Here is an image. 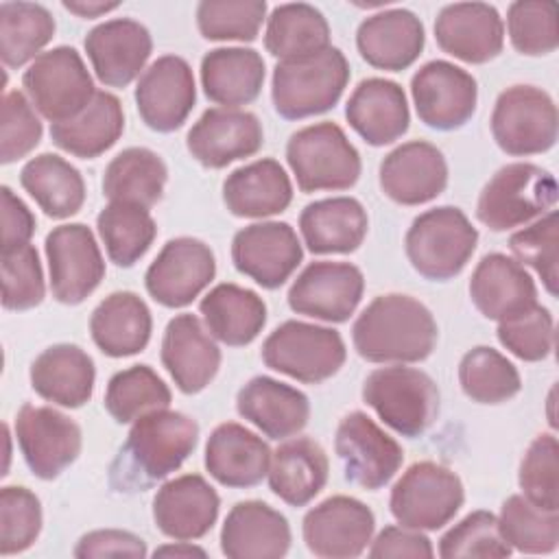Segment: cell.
<instances>
[{
    "instance_id": "cell-1",
    "label": "cell",
    "mask_w": 559,
    "mask_h": 559,
    "mask_svg": "<svg viewBox=\"0 0 559 559\" xmlns=\"http://www.w3.org/2000/svg\"><path fill=\"white\" fill-rule=\"evenodd\" d=\"M199 424L179 411L159 408L138 417L109 465V485L120 493L146 491L177 472L194 452Z\"/></svg>"
},
{
    "instance_id": "cell-2",
    "label": "cell",
    "mask_w": 559,
    "mask_h": 559,
    "mask_svg": "<svg viewBox=\"0 0 559 559\" xmlns=\"http://www.w3.org/2000/svg\"><path fill=\"white\" fill-rule=\"evenodd\" d=\"M439 338V328L419 299L402 293L378 295L352 325V343L367 362L408 365L426 360Z\"/></svg>"
},
{
    "instance_id": "cell-3",
    "label": "cell",
    "mask_w": 559,
    "mask_h": 559,
    "mask_svg": "<svg viewBox=\"0 0 559 559\" xmlns=\"http://www.w3.org/2000/svg\"><path fill=\"white\" fill-rule=\"evenodd\" d=\"M349 83V61L330 46L312 57L277 61L271 79V100L286 120H301L330 111Z\"/></svg>"
},
{
    "instance_id": "cell-4",
    "label": "cell",
    "mask_w": 559,
    "mask_h": 559,
    "mask_svg": "<svg viewBox=\"0 0 559 559\" xmlns=\"http://www.w3.org/2000/svg\"><path fill=\"white\" fill-rule=\"evenodd\" d=\"M559 190L555 175L531 162H513L496 170L476 201V218L491 231L528 225L550 212Z\"/></svg>"
},
{
    "instance_id": "cell-5",
    "label": "cell",
    "mask_w": 559,
    "mask_h": 559,
    "mask_svg": "<svg viewBox=\"0 0 559 559\" xmlns=\"http://www.w3.org/2000/svg\"><path fill=\"white\" fill-rule=\"evenodd\" d=\"M478 231L463 210L441 205L421 212L408 227L404 249L411 266L426 280L448 282L469 262Z\"/></svg>"
},
{
    "instance_id": "cell-6",
    "label": "cell",
    "mask_w": 559,
    "mask_h": 559,
    "mask_svg": "<svg viewBox=\"0 0 559 559\" xmlns=\"http://www.w3.org/2000/svg\"><path fill=\"white\" fill-rule=\"evenodd\" d=\"M362 400L397 435L415 439L439 417V389L415 367L391 365L371 371L362 382Z\"/></svg>"
},
{
    "instance_id": "cell-7",
    "label": "cell",
    "mask_w": 559,
    "mask_h": 559,
    "mask_svg": "<svg viewBox=\"0 0 559 559\" xmlns=\"http://www.w3.org/2000/svg\"><path fill=\"white\" fill-rule=\"evenodd\" d=\"M286 162L297 188L306 194L347 190L362 170L358 148L334 122H317L295 131L286 144Z\"/></svg>"
},
{
    "instance_id": "cell-8",
    "label": "cell",
    "mask_w": 559,
    "mask_h": 559,
    "mask_svg": "<svg viewBox=\"0 0 559 559\" xmlns=\"http://www.w3.org/2000/svg\"><path fill=\"white\" fill-rule=\"evenodd\" d=\"M347 349L343 336L317 323L284 321L262 343L269 369L306 384H321L343 367Z\"/></svg>"
},
{
    "instance_id": "cell-9",
    "label": "cell",
    "mask_w": 559,
    "mask_h": 559,
    "mask_svg": "<svg viewBox=\"0 0 559 559\" xmlns=\"http://www.w3.org/2000/svg\"><path fill=\"white\" fill-rule=\"evenodd\" d=\"M463 502L465 489L456 472L435 461H417L393 485L389 509L402 526L437 531L459 513Z\"/></svg>"
},
{
    "instance_id": "cell-10",
    "label": "cell",
    "mask_w": 559,
    "mask_h": 559,
    "mask_svg": "<svg viewBox=\"0 0 559 559\" xmlns=\"http://www.w3.org/2000/svg\"><path fill=\"white\" fill-rule=\"evenodd\" d=\"M489 124L496 144L507 155H539L557 142V105L542 87L511 85L498 94Z\"/></svg>"
},
{
    "instance_id": "cell-11",
    "label": "cell",
    "mask_w": 559,
    "mask_h": 559,
    "mask_svg": "<svg viewBox=\"0 0 559 559\" xmlns=\"http://www.w3.org/2000/svg\"><path fill=\"white\" fill-rule=\"evenodd\" d=\"M22 87L33 107L50 124L79 116L96 94L87 68L72 46H57L41 52L24 70Z\"/></svg>"
},
{
    "instance_id": "cell-12",
    "label": "cell",
    "mask_w": 559,
    "mask_h": 559,
    "mask_svg": "<svg viewBox=\"0 0 559 559\" xmlns=\"http://www.w3.org/2000/svg\"><path fill=\"white\" fill-rule=\"evenodd\" d=\"M50 290L59 304L85 301L105 277V260L92 229L83 223L52 227L44 242Z\"/></svg>"
},
{
    "instance_id": "cell-13",
    "label": "cell",
    "mask_w": 559,
    "mask_h": 559,
    "mask_svg": "<svg viewBox=\"0 0 559 559\" xmlns=\"http://www.w3.org/2000/svg\"><path fill=\"white\" fill-rule=\"evenodd\" d=\"M334 450L345 478L369 491L384 487L404 461L402 445L362 411H352L338 421Z\"/></svg>"
},
{
    "instance_id": "cell-14",
    "label": "cell",
    "mask_w": 559,
    "mask_h": 559,
    "mask_svg": "<svg viewBox=\"0 0 559 559\" xmlns=\"http://www.w3.org/2000/svg\"><path fill=\"white\" fill-rule=\"evenodd\" d=\"M15 439L33 476L57 478L70 467L83 445L81 428L74 419L52 406L22 404L15 415Z\"/></svg>"
},
{
    "instance_id": "cell-15",
    "label": "cell",
    "mask_w": 559,
    "mask_h": 559,
    "mask_svg": "<svg viewBox=\"0 0 559 559\" xmlns=\"http://www.w3.org/2000/svg\"><path fill=\"white\" fill-rule=\"evenodd\" d=\"M411 96L426 127L454 131L472 120L478 103V85L467 70L445 59H432L413 74Z\"/></svg>"
},
{
    "instance_id": "cell-16",
    "label": "cell",
    "mask_w": 559,
    "mask_h": 559,
    "mask_svg": "<svg viewBox=\"0 0 559 559\" xmlns=\"http://www.w3.org/2000/svg\"><path fill=\"white\" fill-rule=\"evenodd\" d=\"M216 260L199 238L179 236L168 240L144 273L148 295L164 308L192 304L214 280Z\"/></svg>"
},
{
    "instance_id": "cell-17",
    "label": "cell",
    "mask_w": 559,
    "mask_h": 559,
    "mask_svg": "<svg viewBox=\"0 0 559 559\" xmlns=\"http://www.w3.org/2000/svg\"><path fill=\"white\" fill-rule=\"evenodd\" d=\"M365 293L362 271L349 262H310L288 288L293 312L328 323L347 321Z\"/></svg>"
},
{
    "instance_id": "cell-18",
    "label": "cell",
    "mask_w": 559,
    "mask_h": 559,
    "mask_svg": "<svg viewBox=\"0 0 559 559\" xmlns=\"http://www.w3.org/2000/svg\"><path fill=\"white\" fill-rule=\"evenodd\" d=\"M373 511L352 496H330L312 507L301 522L308 550L323 559H354L371 544Z\"/></svg>"
},
{
    "instance_id": "cell-19",
    "label": "cell",
    "mask_w": 559,
    "mask_h": 559,
    "mask_svg": "<svg viewBox=\"0 0 559 559\" xmlns=\"http://www.w3.org/2000/svg\"><path fill=\"white\" fill-rule=\"evenodd\" d=\"M304 249L297 231L282 221L251 223L231 240V262L238 273L266 290L280 288L301 264Z\"/></svg>"
},
{
    "instance_id": "cell-20",
    "label": "cell",
    "mask_w": 559,
    "mask_h": 559,
    "mask_svg": "<svg viewBox=\"0 0 559 559\" xmlns=\"http://www.w3.org/2000/svg\"><path fill=\"white\" fill-rule=\"evenodd\" d=\"M197 103L190 63L177 55L157 57L135 85V107L142 122L157 133L177 131Z\"/></svg>"
},
{
    "instance_id": "cell-21",
    "label": "cell",
    "mask_w": 559,
    "mask_h": 559,
    "mask_svg": "<svg viewBox=\"0 0 559 559\" xmlns=\"http://www.w3.org/2000/svg\"><path fill=\"white\" fill-rule=\"evenodd\" d=\"M262 144L264 131L260 118L234 107L205 109L186 135L188 153L201 166L214 170L255 155Z\"/></svg>"
},
{
    "instance_id": "cell-22",
    "label": "cell",
    "mask_w": 559,
    "mask_h": 559,
    "mask_svg": "<svg viewBox=\"0 0 559 559\" xmlns=\"http://www.w3.org/2000/svg\"><path fill=\"white\" fill-rule=\"evenodd\" d=\"M437 46L465 63H487L504 48V22L487 2L445 4L435 20Z\"/></svg>"
},
{
    "instance_id": "cell-23",
    "label": "cell",
    "mask_w": 559,
    "mask_h": 559,
    "mask_svg": "<svg viewBox=\"0 0 559 559\" xmlns=\"http://www.w3.org/2000/svg\"><path fill=\"white\" fill-rule=\"evenodd\" d=\"M83 46L96 79L107 87H127L153 52L148 28L131 17H114L94 26Z\"/></svg>"
},
{
    "instance_id": "cell-24",
    "label": "cell",
    "mask_w": 559,
    "mask_h": 559,
    "mask_svg": "<svg viewBox=\"0 0 559 559\" xmlns=\"http://www.w3.org/2000/svg\"><path fill=\"white\" fill-rule=\"evenodd\" d=\"M162 365L186 395L201 393L218 373L221 349L199 317L183 312L168 321L162 338Z\"/></svg>"
},
{
    "instance_id": "cell-25",
    "label": "cell",
    "mask_w": 559,
    "mask_h": 559,
    "mask_svg": "<svg viewBox=\"0 0 559 559\" xmlns=\"http://www.w3.org/2000/svg\"><path fill=\"white\" fill-rule=\"evenodd\" d=\"M445 186L448 162L430 142H404L380 162V188L400 205L428 203L437 199Z\"/></svg>"
},
{
    "instance_id": "cell-26",
    "label": "cell",
    "mask_w": 559,
    "mask_h": 559,
    "mask_svg": "<svg viewBox=\"0 0 559 559\" xmlns=\"http://www.w3.org/2000/svg\"><path fill=\"white\" fill-rule=\"evenodd\" d=\"M221 498L201 474H183L164 483L153 498L157 528L181 542L205 537L216 524Z\"/></svg>"
},
{
    "instance_id": "cell-27",
    "label": "cell",
    "mask_w": 559,
    "mask_h": 559,
    "mask_svg": "<svg viewBox=\"0 0 559 559\" xmlns=\"http://www.w3.org/2000/svg\"><path fill=\"white\" fill-rule=\"evenodd\" d=\"M236 411L269 439L299 435L310 419L308 395L271 376H255L236 395Z\"/></svg>"
},
{
    "instance_id": "cell-28",
    "label": "cell",
    "mask_w": 559,
    "mask_h": 559,
    "mask_svg": "<svg viewBox=\"0 0 559 559\" xmlns=\"http://www.w3.org/2000/svg\"><path fill=\"white\" fill-rule=\"evenodd\" d=\"M426 44L421 20L408 9H382L365 17L356 31L360 57L386 72H402L417 61Z\"/></svg>"
},
{
    "instance_id": "cell-29",
    "label": "cell",
    "mask_w": 559,
    "mask_h": 559,
    "mask_svg": "<svg viewBox=\"0 0 559 559\" xmlns=\"http://www.w3.org/2000/svg\"><path fill=\"white\" fill-rule=\"evenodd\" d=\"M469 299L485 319L500 323L535 306L537 286L515 258L487 253L469 277Z\"/></svg>"
},
{
    "instance_id": "cell-30",
    "label": "cell",
    "mask_w": 559,
    "mask_h": 559,
    "mask_svg": "<svg viewBox=\"0 0 559 559\" xmlns=\"http://www.w3.org/2000/svg\"><path fill=\"white\" fill-rule=\"evenodd\" d=\"M288 548V520L262 500L236 502L223 522L221 552L229 559H280Z\"/></svg>"
},
{
    "instance_id": "cell-31",
    "label": "cell",
    "mask_w": 559,
    "mask_h": 559,
    "mask_svg": "<svg viewBox=\"0 0 559 559\" xmlns=\"http://www.w3.org/2000/svg\"><path fill=\"white\" fill-rule=\"evenodd\" d=\"M345 118L369 146H384L408 131L411 111L400 83L371 76L362 79L349 94Z\"/></svg>"
},
{
    "instance_id": "cell-32",
    "label": "cell",
    "mask_w": 559,
    "mask_h": 559,
    "mask_svg": "<svg viewBox=\"0 0 559 559\" xmlns=\"http://www.w3.org/2000/svg\"><path fill=\"white\" fill-rule=\"evenodd\" d=\"M271 448L253 430L225 421L212 430L205 443V469L231 489H247L262 483L271 465Z\"/></svg>"
},
{
    "instance_id": "cell-33",
    "label": "cell",
    "mask_w": 559,
    "mask_h": 559,
    "mask_svg": "<svg viewBox=\"0 0 559 559\" xmlns=\"http://www.w3.org/2000/svg\"><path fill=\"white\" fill-rule=\"evenodd\" d=\"M33 391L63 408H81L92 400L96 369L92 356L72 343L46 347L28 371Z\"/></svg>"
},
{
    "instance_id": "cell-34",
    "label": "cell",
    "mask_w": 559,
    "mask_h": 559,
    "mask_svg": "<svg viewBox=\"0 0 559 559\" xmlns=\"http://www.w3.org/2000/svg\"><path fill=\"white\" fill-rule=\"evenodd\" d=\"M293 201V183L277 159L262 157L245 164L223 181V203L238 218L282 214Z\"/></svg>"
},
{
    "instance_id": "cell-35",
    "label": "cell",
    "mask_w": 559,
    "mask_h": 559,
    "mask_svg": "<svg viewBox=\"0 0 559 559\" xmlns=\"http://www.w3.org/2000/svg\"><path fill=\"white\" fill-rule=\"evenodd\" d=\"M153 332V317L146 301L131 290L107 295L90 317L94 345L109 358L140 354Z\"/></svg>"
},
{
    "instance_id": "cell-36",
    "label": "cell",
    "mask_w": 559,
    "mask_h": 559,
    "mask_svg": "<svg viewBox=\"0 0 559 559\" xmlns=\"http://www.w3.org/2000/svg\"><path fill=\"white\" fill-rule=\"evenodd\" d=\"M369 229V218L362 203L354 197H332L308 203L299 214V231L308 251L352 253Z\"/></svg>"
},
{
    "instance_id": "cell-37",
    "label": "cell",
    "mask_w": 559,
    "mask_h": 559,
    "mask_svg": "<svg viewBox=\"0 0 559 559\" xmlns=\"http://www.w3.org/2000/svg\"><path fill=\"white\" fill-rule=\"evenodd\" d=\"M264 59L253 48H214L201 59L205 96L223 107L238 109L253 103L264 85Z\"/></svg>"
},
{
    "instance_id": "cell-38",
    "label": "cell",
    "mask_w": 559,
    "mask_h": 559,
    "mask_svg": "<svg viewBox=\"0 0 559 559\" xmlns=\"http://www.w3.org/2000/svg\"><path fill=\"white\" fill-rule=\"evenodd\" d=\"M330 461L325 450L310 437L284 441L269 465L271 491L290 507H306L328 483Z\"/></svg>"
},
{
    "instance_id": "cell-39",
    "label": "cell",
    "mask_w": 559,
    "mask_h": 559,
    "mask_svg": "<svg viewBox=\"0 0 559 559\" xmlns=\"http://www.w3.org/2000/svg\"><path fill=\"white\" fill-rule=\"evenodd\" d=\"M199 312L207 332L229 347L253 343L266 323L264 299L255 290L231 282L214 286L201 299Z\"/></svg>"
},
{
    "instance_id": "cell-40",
    "label": "cell",
    "mask_w": 559,
    "mask_h": 559,
    "mask_svg": "<svg viewBox=\"0 0 559 559\" xmlns=\"http://www.w3.org/2000/svg\"><path fill=\"white\" fill-rule=\"evenodd\" d=\"M124 131V111L111 92H96L90 105L74 118L50 124L52 142L81 159H94L109 151Z\"/></svg>"
},
{
    "instance_id": "cell-41",
    "label": "cell",
    "mask_w": 559,
    "mask_h": 559,
    "mask_svg": "<svg viewBox=\"0 0 559 559\" xmlns=\"http://www.w3.org/2000/svg\"><path fill=\"white\" fill-rule=\"evenodd\" d=\"M20 183L50 218H70L85 203L83 175L63 157L41 153L20 170Z\"/></svg>"
},
{
    "instance_id": "cell-42",
    "label": "cell",
    "mask_w": 559,
    "mask_h": 559,
    "mask_svg": "<svg viewBox=\"0 0 559 559\" xmlns=\"http://www.w3.org/2000/svg\"><path fill=\"white\" fill-rule=\"evenodd\" d=\"M264 48L280 61L312 57L330 48V24L312 4H277L266 17Z\"/></svg>"
},
{
    "instance_id": "cell-43",
    "label": "cell",
    "mask_w": 559,
    "mask_h": 559,
    "mask_svg": "<svg viewBox=\"0 0 559 559\" xmlns=\"http://www.w3.org/2000/svg\"><path fill=\"white\" fill-rule=\"evenodd\" d=\"M168 168L164 159L144 146L118 153L105 168L103 194L116 203L153 207L166 188Z\"/></svg>"
},
{
    "instance_id": "cell-44",
    "label": "cell",
    "mask_w": 559,
    "mask_h": 559,
    "mask_svg": "<svg viewBox=\"0 0 559 559\" xmlns=\"http://www.w3.org/2000/svg\"><path fill=\"white\" fill-rule=\"evenodd\" d=\"M52 13L37 2L0 4V57L7 68L33 63L55 37Z\"/></svg>"
},
{
    "instance_id": "cell-45",
    "label": "cell",
    "mask_w": 559,
    "mask_h": 559,
    "mask_svg": "<svg viewBox=\"0 0 559 559\" xmlns=\"http://www.w3.org/2000/svg\"><path fill=\"white\" fill-rule=\"evenodd\" d=\"M96 229L109 260L129 269L151 249L157 225L146 207L109 201L96 216Z\"/></svg>"
},
{
    "instance_id": "cell-46",
    "label": "cell",
    "mask_w": 559,
    "mask_h": 559,
    "mask_svg": "<svg viewBox=\"0 0 559 559\" xmlns=\"http://www.w3.org/2000/svg\"><path fill=\"white\" fill-rule=\"evenodd\" d=\"M459 384L476 404H502L522 389L518 367L489 345H476L459 362Z\"/></svg>"
},
{
    "instance_id": "cell-47",
    "label": "cell",
    "mask_w": 559,
    "mask_h": 559,
    "mask_svg": "<svg viewBox=\"0 0 559 559\" xmlns=\"http://www.w3.org/2000/svg\"><path fill=\"white\" fill-rule=\"evenodd\" d=\"M170 400L168 384L148 365H133L109 378L103 404L118 424H133L151 411L168 408Z\"/></svg>"
},
{
    "instance_id": "cell-48",
    "label": "cell",
    "mask_w": 559,
    "mask_h": 559,
    "mask_svg": "<svg viewBox=\"0 0 559 559\" xmlns=\"http://www.w3.org/2000/svg\"><path fill=\"white\" fill-rule=\"evenodd\" d=\"M498 528L511 550L550 555L559 546V513L533 504L522 493L509 496L502 502Z\"/></svg>"
},
{
    "instance_id": "cell-49",
    "label": "cell",
    "mask_w": 559,
    "mask_h": 559,
    "mask_svg": "<svg viewBox=\"0 0 559 559\" xmlns=\"http://www.w3.org/2000/svg\"><path fill=\"white\" fill-rule=\"evenodd\" d=\"M264 20V0H201L197 4V28L210 41H253Z\"/></svg>"
},
{
    "instance_id": "cell-50",
    "label": "cell",
    "mask_w": 559,
    "mask_h": 559,
    "mask_svg": "<svg viewBox=\"0 0 559 559\" xmlns=\"http://www.w3.org/2000/svg\"><path fill=\"white\" fill-rule=\"evenodd\" d=\"M511 46L526 57L550 55L559 46L557 7L550 0H518L507 11Z\"/></svg>"
},
{
    "instance_id": "cell-51",
    "label": "cell",
    "mask_w": 559,
    "mask_h": 559,
    "mask_svg": "<svg viewBox=\"0 0 559 559\" xmlns=\"http://www.w3.org/2000/svg\"><path fill=\"white\" fill-rule=\"evenodd\" d=\"M518 483L522 496L533 504L548 511L559 509V443L552 432H542L528 443Z\"/></svg>"
},
{
    "instance_id": "cell-52",
    "label": "cell",
    "mask_w": 559,
    "mask_h": 559,
    "mask_svg": "<svg viewBox=\"0 0 559 559\" xmlns=\"http://www.w3.org/2000/svg\"><path fill=\"white\" fill-rule=\"evenodd\" d=\"M559 229H557V212L550 210L528 227L518 229L509 238V249L522 266H531L544 288L555 297L557 295V262H559Z\"/></svg>"
},
{
    "instance_id": "cell-53",
    "label": "cell",
    "mask_w": 559,
    "mask_h": 559,
    "mask_svg": "<svg viewBox=\"0 0 559 559\" xmlns=\"http://www.w3.org/2000/svg\"><path fill=\"white\" fill-rule=\"evenodd\" d=\"M509 555H511V546L500 535L498 518L491 511H483V509L467 513L439 539V557L443 559H461V557L500 559Z\"/></svg>"
},
{
    "instance_id": "cell-54",
    "label": "cell",
    "mask_w": 559,
    "mask_h": 559,
    "mask_svg": "<svg viewBox=\"0 0 559 559\" xmlns=\"http://www.w3.org/2000/svg\"><path fill=\"white\" fill-rule=\"evenodd\" d=\"M41 502L39 498L17 485L0 491V555H17L28 550L41 533Z\"/></svg>"
},
{
    "instance_id": "cell-55",
    "label": "cell",
    "mask_w": 559,
    "mask_h": 559,
    "mask_svg": "<svg viewBox=\"0 0 559 559\" xmlns=\"http://www.w3.org/2000/svg\"><path fill=\"white\" fill-rule=\"evenodd\" d=\"M498 341L515 358L539 362L552 354L555 319L546 306H531L524 312L498 323Z\"/></svg>"
},
{
    "instance_id": "cell-56",
    "label": "cell",
    "mask_w": 559,
    "mask_h": 559,
    "mask_svg": "<svg viewBox=\"0 0 559 559\" xmlns=\"http://www.w3.org/2000/svg\"><path fill=\"white\" fill-rule=\"evenodd\" d=\"M46 297L44 271L37 249L24 247L2 251V306L7 310H31Z\"/></svg>"
},
{
    "instance_id": "cell-57",
    "label": "cell",
    "mask_w": 559,
    "mask_h": 559,
    "mask_svg": "<svg viewBox=\"0 0 559 559\" xmlns=\"http://www.w3.org/2000/svg\"><path fill=\"white\" fill-rule=\"evenodd\" d=\"M44 127L35 114L33 103L17 90L2 96V124H0V162L13 164L26 157L41 140Z\"/></svg>"
},
{
    "instance_id": "cell-58",
    "label": "cell",
    "mask_w": 559,
    "mask_h": 559,
    "mask_svg": "<svg viewBox=\"0 0 559 559\" xmlns=\"http://www.w3.org/2000/svg\"><path fill=\"white\" fill-rule=\"evenodd\" d=\"M72 555L76 559H94V557H146V542L129 531L120 528H98L85 533Z\"/></svg>"
},
{
    "instance_id": "cell-59",
    "label": "cell",
    "mask_w": 559,
    "mask_h": 559,
    "mask_svg": "<svg viewBox=\"0 0 559 559\" xmlns=\"http://www.w3.org/2000/svg\"><path fill=\"white\" fill-rule=\"evenodd\" d=\"M435 555L432 542L417 528H408L402 524L384 526L376 539H371L369 557L389 559V557H411V559H428Z\"/></svg>"
},
{
    "instance_id": "cell-60",
    "label": "cell",
    "mask_w": 559,
    "mask_h": 559,
    "mask_svg": "<svg viewBox=\"0 0 559 559\" xmlns=\"http://www.w3.org/2000/svg\"><path fill=\"white\" fill-rule=\"evenodd\" d=\"M2 197V251H11L31 242L35 231V216L28 205L9 188H0Z\"/></svg>"
},
{
    "instance_id": "cell-61",
    "label": "cell",
    "mask_w": 559,
    "mask_h": 559,
    "mask_svg": "<svg viewBox=\"0 0 559 559\" xmlns=\"http://www.w3.org/2000/svg\"><path fill=\"white\" fill-rule=\"evenodd\" d=\"M120 2H92V0H63V9L79 15V17H85V20H94V17H100L114 9H118Z\"/></svg>"
},
{
    "instance_id": "cell-62",
    "label": "cell",
    "mask_w": 559,
    "mask_h": 559,
    "mask_svg": "<svg viewBox=\"0 0 559 559\" xmlns=\"http://www.w3.org/2000/svg\"><path fill=\"white\" fill-rule=\"evenodd\" d=\"M153 557H175V559H190V557H207V552L190 542L175 539V544H166L153 550Z\"/></svg>"
}]
</instances>
